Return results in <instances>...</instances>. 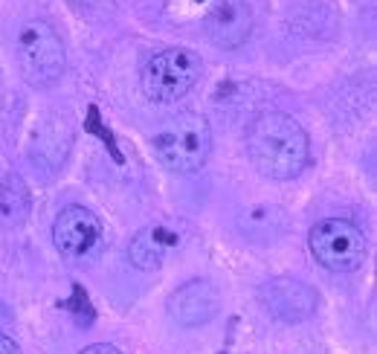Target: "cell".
Segmentation results:
<instances>
[{
	"instance_id": "cell-11",
	"label": "cell",
	"mask_w": 377,
	"mask_h": 354,
	"mask_svg": "<svg viewBox=\"0 0 377 354\" xmlns=\"http://www.w3.org/2000/svg\"><path fill=\"white\" fill-rule=\"evenodd\" d=\"M32 212V194L29 186L23 183L21 175L9 172L0 183V218L9 224V227H18L29 218Z\"/></svg>"
},
{
	"instance_id": "cell-5",
	"label": "cell",
	"mask_w": 377,
	"mask_h": 354,
	"mask_svg": "<svg viewBox=\"0 0 377 354\" xmlns=\"http://www.w3.org/2000/svg\"><path fill=\"white\" fill-rule=\"evenodd\" d=\"M311 253L325 270L351 273L366 259V236L346 218H325L311 229Z\"/></svg>"
},
{
	"instance_id": "cell-7",
	"label": "cell",
	"mask_w": 377,
	"mask_h": 354,
	"mask_svg": "<svg viewBox=\"0 0 377 354\" xmlns=\"http://www.w3.org/2000/svg\"><path fill=\"white\" fill-rule=\"evenodd\" d=\"M259 299L267 308V314L282 323H302L313 316L320 296L316 290L299 279H270L259 290Z\"/></svg>"
},
{
	"instance_id": "cell-14",
	"label": "cell",
	"mask_w": 377,
	"mask_h": 354,
	"mask_svg": "<svg viewBox=\"0 0 377 354\" xmlns=\"http://www.w3.org/2000/svg\"><path fill=\"white\" fill-rule=\"evenodd\" d=\"M79 354H122L116 346H107V343H93V346H88V349H81Z\"/></svg>"
},
{
	"instance_id": "cell-6",
	"label": "cell",
	"mask_w": 377,
	"mask_h": 354,
	"mask_svg": "<svg viewBox=\"0 0 377 354\" xmlns=\"http://www.w3.org/2000/svg\"><path fill=\"white\" fill-rule=\"evenodd\" d=\"M53 241L64 259H88L102 244V221L84 206H64L53 224Z\"/></svg>"
},
{
	"instance_id": "cell-12",
	"label": "cell",
	"mask_w": 377,
	"mask_h": 354,
	"mask_svg": "<svg viewBox=\"0 0 377 354\" xmlns=\"http://www.w3.org/2000/svg\"><path fill=\"white\" fill-rule=\"evenodd\" d=\"M84 131L102 140V145L107 149V154H111V160H114V163H119V166L125 163L122 151L116 149V137L111 134V128H107L105 122H102V114H99V108H96V105H90V108H88V116H84Z\"/></svg>"
},
{
	"instance_id": "cell-10",
	"label": "cell",
	"mask_w": 377,
	"mask_h": 354,
	"mask_svg": "<svg viewBox=\"0 0 377 354\" xmlns=\"http://www.w3.org/2000/svg\"><path fill=\"white\" fill-rule=\"evenodd\" d=\"M180 238L177 233L166 227H145L137 233V238L131 241L128 247V259L133 267H140V270H157V267L163 264L166 253L174 247Z\"/></svg>"
},
{
	"instance_id": "cell-1",
	"label": "cell",
	"mask_w": 377,
	"mask_h": 354,
	"mask_svg": "<svg viewBox=\"0 0 377 354\" xmlns=\"http://www.w3.org/2000/svg\"><path fill=\"white\" fill-rule=\"evenodd\" d=\"M247 154L259 175L290 180L308 166V134L287 114H261L247 131Z\"/></svg>"
},
{
	"instance_id": "cell-15",
	"label": "cell",
	"mask_w": 377,
	"mask_h": 354,
	"mask_svg": "<svg viewBox=\"0 0 377 354\" xmlns=\"http://www.w3.org/2000/svg\"><path fill=\"white\" fill-rule=\"evenodd\" d=\"M0 354H21V349H18L15 340H9V337L0 334Z\"/></svg>"
},
{
	"instance_id": "cell-13",
	"label": "cell",
	"mask_w": 377,
	"mask_h": 354,
	"mask_svg": "<svg viewBox=\"0 0 377 354\" xmlns=\"http://www.w3.org/2000/svg\"><path fill=\"white\" fill-rule=\"evenodd\" d=\"M64 311L73 314V320H76V325H90L93 323V308H90V299L88 294L81 290V285H73V299L64 302Z\"/></svg>"
},
{
	"instance_id": "cell-3",
	"label": "cell",
	"mask_w": 377,
	"mask_h": 354,
	"mask_svg": "<svg viewBox=\"0 0 377 354\" xmlns=\"http://www.w3.org/2000/svg\"><path fill=\"white\" fill-rule=\"evenodd\" d=\"M18 67L32 88H50L67 67L64 44L47 21H27L15 38Z\"/></svg>"
},
{
	"instance_id": "cell-8",
	"label": "cell",
	"mask_w": 377,
	"mask_h": 354,
	"mask_svg": "<svg viewBox=\"0 0 377 354\" xmlns=\"http://www.w3.org/2000/svg\"><path fill=\"white\" fill-rule=\"evenodd\" d=\"M221 311V294L206 279H192L168 296V316L183 328H198L215 320Z\"/></svg>"
},
{
	"instance_id": "cell-4",
	"label": "cell",
	"mask_w": 377,
	"mask_h": 354,
	"mask_svg": "<svg viewBox=\"0 0 377 354\" xmlns=\"http://www.w3.org/2000/svg\"><path fill=\"white\" fill-rule=\"evenodd\" d=\"M200 58L198 53L186 50V47H172V50L157 53L142 70V93L151 102H177L198 84L200 79Z\"/></svg>"
},
{
	"instance_id": "cell-2",
	"label": "cell",
	"mask_w": 377,
	"mask_h": 354,
	"mask_svg": "<svg viewBox=\"0 0 377 354\" xmlns=\"http://www.w3.org/2000/svg\"><path fill=\"white\" fill-rule=\"evenodd\" d=\"M154 157L177 175H192L206 163L212 151L209 122L200 114H177L163 119L151 134Z\"/></svg>"
},
{
	"instance_id": "cell-9",
	"label": "cell",
	"mask_w": 377,
	"mask_h": 354,
	"mask_svg": "<svg viewBox=\"0 0 377 354\" xmlns=\"http://www.w3.org/2000/svg\"><path fill=\"white\" fill-rule=\"evenodd\" d=\"M206 32L218 47L235 50L252 32V15L247 0H218L206 18Z\"/></svg>"
}]
</instances>
